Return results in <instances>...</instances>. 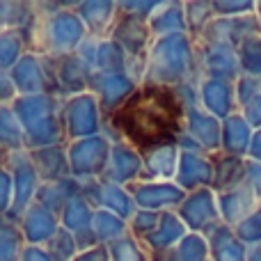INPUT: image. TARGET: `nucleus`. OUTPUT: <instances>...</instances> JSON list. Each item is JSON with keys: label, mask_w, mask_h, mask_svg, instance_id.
I'll return each instance as SVG.
<instances>
[{"label": "nucleus", "mask_w": 261, "mask_h": 261, "mask_svg": "<svg viewBox=\"0 0 261 261\" xmlns=\"http://www.w3.org/2000/svg\"><path fill=\"white\" fill-rule=\"evenodd\" d=\"M186 108L172 87L142 83L133 96L106 119L103 133L113 142L133 144L138 151L176 144L184 135Z\"/></svg>", "instance_id": "nucleus-1"}, {"label": "nucleus", "mask_w": 261, "mask_h": 261, "mask_svg": "<svg viewBox=\"0 0 261 261\" xmlns=\"http://www.w3.org/2000/svg\"><path fill=\"white\" fill-rule=\"evenodd\" d=\"M197 71V44L195 39L184 35L156 37L147 53V71L144 81L149 85L179 87L184 83H199Z\"/></svg>", "instance_id": "nucleus-2"}, {"label": "nucleus", "mask_w": 261, "mask_h": 261, "mask_svg": "<svg viewBox=\"0 0 261 261\" xmlns=\"http://www.w3.org/2000/svg\"><path fill=\"white\" fill-rule=\"evenodd\" d=\"M23 37L30 50L50 60H60L76 53L87 37V28L73 7L55 14H37L35 25Z\"/></svg>", "instance_id": "nucleus-3"}, {"label": "nucleus", "mask_w": 261, "mask_h": 261, "mask_svg": "<svg viewBox=\"0 0 261 261\" xmlns=\"http://www.w3.org/2000/svg\"><path fill=\"white\" fill-rule=\"evenodd\" d=\"M62 103L64 99L55 94H32V96H18L12 103L18 122L25 133L28 151L41 147H53V144H64V128H62Z\"/></svg>", "instance_id": "nucleus-4"}, {"label": "nucleus", "mask_w": 261, "mask_h": 261, "mask_svg": "<svg viewBox=\"0 0 261 261\" xmlns=\"http://www.w3.org/2000/svg\"><path fill=\"white\" fill-rule=\"evenodd\" d=\"M60 117H62V128L67 142L101 135L106 128V115L101 110L99 99L92 92L64 99Z\"/></svg>", "instance_id": "nucleus-5"}, {"label": "nucleus", "mask_w": 261, "mask_h": 261, "mask_svg": "<svg viewBox=\"0 0 261 261\" xmlns=\"http://www.w3.org/2000/svg\"><path fill=\"white\" fill-rule=\"evenodd\" d=\"M110 149H113V140L106 133L67 142V158L71 176L83 181V184L101 179L110 161Z\"/></svg>", "instance_id": "nucleus-6"}, {"label": "nucleus", "mask_w": 261, "mask_h": 261, "mask_svg": "<svg viewBox=\"0 0 261 261\" xmlns=\"http://www.w3.org/2000/svg\"><path fill=\"white\" fill-rule=\"evenodd\" d=\"M5 167L12 172L14 179V204L12 211L7 213V220L18 222L23 213L37 202V193H39L41 179L37 174L35 165L30 161V151H9L5 156Z\"/></svg>", "instance_id": "nucleus-7"}, {"label": "nucleus", "mask_w": 261, "mask_h": 261, "mask_svg": "<svg viewBox=\"0 0 261 261\" xmlns=\"http://www.w3.org/2000/svg\"><path fill=\"white\" fill-rule=\"evenodd\" d=\"M9 73H12V81L16 85L18 96L55 94L58 92V87H55L53 60L46 58V55L35 53V50H28Z\"/></svg>", "instance_id": "nucleus-8"}, {"label": "nucleus", "mask_w": 261, "mask_h": 261, "mask_svg": "<svg viewBox=\"0 0 261 261\" xmlns=\"http://www.w3.org/2000/svg\"><path fill=\"white\" fill-rule=\"evenodd\" d=\"M176 213L184 220V225L188 227V231L204 236L211 229H216L222 220L220 208H218V195L213 188H202L195 190V193H188L186 199L181 202V206L176 208Z\"/></svg>", "instance_id": "nucleus-9"}, {"label": "nucleus", "mask_w": 261, "mask_h": 261, "mask_svg": "<svg viewBox=\"0 0 261 261\" xmlns=\"http://www.w3.org/2000/svg\"><path fill=\"white\" fill-rule=\"evenodd\" d=\"M83 197H85L96 211L103 208V211H110V213H115V216L124 218L126 222L135 216V211H138L130 190L124 188V186L113 184V181H106V179L85 181V184H83Z\"/></svg>", "instance_id": "nucleus-10"}, {"label": "nucleus", "mask_w": 261, "mask_h": 261, "mask_svg": "<svg viewBox=\"0 0 261 261\" xmlns=\"http://www.w3.org/2000/svg\"><path fill=\"white\" fill-rule=\"evenodd\" d=\"M128 190L133 195L135 206L156 213L176 211L188 195L174 181H135L133 186H128Z\"/></svg>", "instance_id": "nucleus-11"}, {"label": "nucleus", "mask_w": 261, "mask_h": 261, "mask_svg": "<svg viewBox=\"0 0 261 261\" xmlns=\"http://www.w3.org/2000/svg\"><path fill=\"white\" fill-rule=\"evenodd\" d=\"M140 87L138 81L128 76V73H99L94 71L90 83V92L99 99L101 110H103L106 119L119 110L124 103L133 96V92Z\"/></svg>", "instance_id": "nucleus-12"}, {"label": "nucleus", "mask_w": 261, "mask_h": 261, "mask_svg": "<svg viewBox=\"0 0 261 261\" xmlns=\"http://www.w3.org/2000/svg\"><path fill=\"white\" fill-rule=\"evenodd\" d=\"M53 69H55V87H58L55 94L60 99H71V96L90 92L94 69L87 67L76 53L67 55V58L53 60Z\"/></svg>", "instance_id": "nucleus-13"}, {"label": "nucleus", "mask_w": 261, "mask_h": 261, "mask_svg": "<svg viewBox=\"0 0 261 261\" xmlns=\"http://www.w3.org/2000/svg\"><path fill=\"white\" fill-rule=\"evenodd\" d=\"M110 39L124 48V53L130 60H144L149 53V46L153 41V35L149 30V23L144 18H135L128 14H119L117 23H115Z\"/></svg>", "instance_id": "nucleus-14"}, {"label": "nucleus", "mask_w": 261, "mask_h": 261, "mask_svg": "<svg viewBox=\"0 0 261 261\" xmlns=\"http://www.w3.org/2000/svg\"><path fill=\"white\" fill-rule=\"evenodd\" d=\"M140 176H142V151H138L133 144L124 142V140L113 142L108 167L101 179L128 188L135 181H140Z\"/></svg>", "instance_id": "nucleus-15"}, {"label": "nucleus", "mask_w": 261, "mask_h": 261, "mask_svg": "<svg viewBox=\"0 0 261 261\" xmlns=\"http://www.w3.org/2000/svg\"><path fill=\"white\" fill-rule=\"evenodd\" d=\"M174 184L186 193L213 186V156L206 151H181Z\"/></svg>", "instance_id": "nucleus-16"}, {"label": "nucleus", "mask_w": 261, "mask_h": 261, "mask_svg": "<svg viewBox=\"0 0 261 261\" xmlns=\"http://www.w3.org/2000/svg\"><path fill=\"white\" fill-rule=\"evenodd\" d=\"M184 133L190 135L206 153H213L222 147V126L220 119L208 115L202 106H193L186 110Z\"/></svg>", "instance_id": "nucleus-17"}, {"label": "nucleus", "mask_w": 261, "mask_h": 261, "mask_svg": "<svg viewBox=\"0 0 261 261\" xmlns=\"http://www.w3.org/2000/svg\"><path fill=\"white\" fill-rule=\"evenodd\" d=\"M76 14L85 23L87 35L108 39L119 18V3L115 0H81L76 5Z\"/></svg>", "instance_id": "nucleus-18"}, {"label": "nucleus", "mask_w": 261, "mask_h": 261, "mask_svg": "<svg viewBox=\"0 0 261 261\" xmlns=\"http://www.w3.org/2000/svg\"><path fill=\"white\" fill-rule=\"evenodd\" d=\"M188 227L184 225V220L179 218L176 211H163L161 213V220H158V227L147 236L142 239V248L149 252V257H161L165 254L167 250H172L174 245H179L181 241L188 236Z\"/></svg>", "instance_id": "nucleus-19"}, {"label": "nucleus", "mask_w": 261, "mask_h": 261, "mask_svg": "<svg viewBox=\"0 0 261 261\" xmlns=\"http://www.w3.org/2000/svg\"><path fill=\"white\" fill-rule=\"evenodd\" d=\"M18 227L23 231V239H25L28 245H44L53 239L55 234L60 231V216H55L53 211H48L41 204H32L23 218L18 220Z\"/></svg>", "instance_id": "nucleus-20"}, {"label": "nucleus", "mask_w": 261, "mask_h": 261, "mask_svg": "<svg viewBox=\"0 0 261 261\" xmlns=\"http://www.w3.org/2000/svg\"><path fill=\"white\" fill-rule=\"evenodd\" d=\"M179 144H163V147L142 151V176L140 181H174L179 170Z\"/></svg>", "instance_id": "nucleus-21"}, {"label": "nucleus", "mask_w": 261, "mask_h": 261, "mask_svg": "<svg viewBox=\"0 0 261 261\" xmlns=\"http://www.w3.org/2000/svg\"><path fill=\"white\" fill-rule=\"evenodd\" d=\"M30 161H32V165H35L37 174H39L41 184H46V181H60V179L71 176L69 158H67V142L53 144V147L30 149Z\"/></svg>", "instance_id": "nucleus-22"}, {"label": "nucleus", "mask_w": 261, "mask_h": 261, "mask_svg": "<svg viewBox=\"0 0 261 261\" xmlns=\"http://www.w3.org/2000/svg\"><path fill=\"white\" fill-rule=\"evenodd\" d=\"M149 30L153 39L167 35H184L188 32V21H186V3L179 0H163L161 7L149 18Z\"/></svg>", "instance_id": "nucleus-23"}, {"label": "nucleus", "mask_w": 261, "mask_h": 261, "mask_svg": "<svg viewBox=\"0 0 261 261\" xmlns=\"http://www.w3.org/2000/svg\"><path fill=\"white\" fill-rule=\"evenodd\" d=\"M78 195H83V181L73 179V176H67V179L60 181H46V184L39 186L37 204H41L48 211H53L55 216H60L62 208Z\"/></svg>", "instance_id": "nucleus-24"}, {"label": "nucleus", "mask_w": 261, "mask_h": 261, "mask_svg": "<svg viewBox=\"0 0 261 261\" xmlns=\"http://www.w3.org/2000/svg\"><path fill=\"white\" fill-rule=\"evenodd\" d=\"M199 106L216 119H227L231 110L229 83L220 81V78H202L199 81Z\"/></svg>", "instance_id": "nucleus-25"}, {"label": "nucleus", "mask_w": 261, "mask_h": 261, "mask_svg": "<svg viewBox=\"0 0 261 261\" xmlns=\"http://www.w3.org/2000/svg\"><path fill=\"white\" fill-rule=\"evenodd\" d=\"M37 18L35 3H21V0H0V32L18 30L25 35Z\"/></svg>", "instance_id": "nucleus-26"}, {"label": "nucleus", "mask_w": 261, "mask_h": 261, "mask_svg": "<svg viewBox=\"0 0 261 261\" xmlns=\"http://www.w3.org/2000/svg\"><path fill=\"white\" fill-rule=\"evenodd\" d=\"M211 261H243V248L227 225H218L206 234Z\"/></svg>", "instance_id": "nucleus-27"}, {"label": "nucleus", "mask_w": 261, "mask_h": 261, "mask_svg": "<svg viewBox=\"0 0 261 261\" xmlns=\"http://www.w3.org/2000/svg\"><path fill=\"white\" fill-rule=\"evenodd\" d=\"M94 216H96V208L92 206L83 195H78V197H73L71 202L62 208V213H60V225L67 231H71V234H81V231H85V229H92Z\"/></svg>", "instance_id": "nucleus-28"}, {"label": "nucleus", "mask_w": 261, "mask_h": 261, "mask_svg": "<svg viewBox=\"0 0 261 261\" xmlns=\"http://www.w3.org/2000/svg\"><path fill=\"white\" fill-rule=\"evenodd\" d=\"M208 259H211V252H208L206 236L190 231L179 245H174L161 257H153L151 261H208Z\"/></svg>", "instance_id": "nucleus-29"}, {"label": "nucleus", "mask_w": 261, "mask_h": 261, "mask_svg": "<svg viewBox=\"0 0 261 261\" xmlns=\"http://www.w3.org/2000/svg\"><path fill=\"white\" fill-rule=\"evenodd\" d=\"M0 149L9 151H25V133L18 122L12 106H0Z\"/></svg>", "instance_id": "nucleus-30"}, {"label": "nucleus", "mask_w": 261, "mask_h": 261, "mask_svg": "<svg viewBox=\"0 0 261 261\" xmlns=\"http://www.w3.org/2000/svg\"><path fill=\"white\" fill-rule=\"evenodd\" d=\"M130 58L124 53V48L119 44H115L113 39H101L99 50H96L94 60V71L99 73H128Z\"/></svg>", "instance_id": "nucleus-31"}, {"label": "nucleus", "mask_w": 261, "mask_h": 261, "mask_svg": "<svg viewBox=\"0 0 261 261\" xmlns=\"http://www.w3.org/2000/svg\"><path fill=\"white\" fill-rule=\"evenodd\" d=\"M92 231L96 234L101 245H113L115 241L128 234V222L124 218L115 216V213L99 208L94 216V222H92Z\"/></svg>", "instance_id": "nucleus-32"}, {"label": "nucleus", "mask_w": 261, "mask_h": 261, "mask_svg": "<svg viewBox=\"0 0 261 261\" xmlns=\"http://www.w3.org/2000/svg\"><path fill=\"white\" fill-rule=\"evenodd\" d=\"M25 245L18 222L0 218V261H21Z\"/></svg>", "instance_id": "nucleus-33"}, {"label": "nucleus", "mask_w": 261, "mask_h": 261, "mask_svg": "<svg viewBox=\"0 0 261 261\" xmlns=\"http://www.w3.org/2000/svg\"><path fill=\"white\" fill-rule=\"evenodd\" d=\"M28 50L30 48H28L23 32L18 30L0 32V71H12Z\"/></svg>", "instance_id": "nucleus-34"}, {"label": "nucleus", "mask_w": 261, "mask_h": 261, "mask_svg": "<svg viewBox=\"0 0 261 261\" xmlns=\"http://www.w3.org/2000/svg\"><path fill=\"white\" fill-rule=\"evenodd\" d=\"M241 174H243V170H241V163L236 156H213V190H218V193H225V190H231L236 184H239Z\"/></svg>", "instance_id": "nucleus-35"}, {"label": "nucleus", "mask_w": 261, "mask_h": 261, "mask_svg": "<svg viewBox=\"0 0 261 261\" xmlns=\"http://www.w3.org/2000/svg\"><path fill=\"white\" fill-rule=\"evenodd\" d=\"M108 248H110V261H151L149 252L142 248V243L133 234L122 236Z\"/></svg>", "instance_id": "nucleus-36"}, {"label": "nucleus", "mask_w": 261, "mask_h": 261, "mask_svg": "<svg viewBox=\"0 0 261 261\" xmlns=\"http://www.w3.org/2000/svg\"><path fill=\"white\" fill-rule=\"evenodd\" d=\"M213 3H186V21H188V35L197 39L206 25L213 21Z\"/></svg>", "instance_id": "nucleus-37"}, {"label": "nucleus", "mask_w": 261, "mask_h": 261, "mask_svg": "<svg viewBox=\"0 0 261 261\" xmlns=\"http://www.w3.org/2000/svg\"><path fill=\"white\" fill-rule=\"evenodd\" d=\"M46 250L53 257V261H73L78 257V252H81L76 243V236L71 231H67L64 227H60L58 234L46 243Z\"/></svg>", "instance_id": "nucleus-38"}, {"label": "nucleus", "mask_w": 261, "mask_h": 261, "mask_svg": "<svg viewBox=\"0 0 261 261\" xmlns=\"http://www.w3.org/2000/svg\"><path fill=\"white\" fill-rule=\"evenodd\" d=\"M158 220H161V213L138 208V211H135V216L128 220V234H133L138 241L147 239V236L158 227Z\"/></svg>", "instance_id": "nucleus-39"}, {"label": "nucleus", "mask_w": 261, "mask_h": 261, "mask_svg": "<svg viewBox=\"0 0 261 261\" xmlns=\"http://www.w3.org/2000/svg\"><path fill=\"white\" fill-rule=\"evenodd\" d=\"M161 3L163 0H122L119 3V14H128V16L149 21L151 14L161 7Z\"/></svg>", "instance_id": "nucleus-40"}, {"label": "nucleus", "mask_w": 261, "mask_h": 261, "mask_svg": "<svg viewBox=\"0 0 261 261\" xmlns=\"http://www.w3.org/2000/svg\"><path fill=\"white\" fill-rule=\"evenodd\" d=\"M14 204V179L7 167H0V218H7Z\"/></svg>", "instance_id": "nucleus-41"}, {"label": "nucleus", "mask_w": 261, "mask_h": 261, "mask_svg": "<svg viewBox=\"0 0 261 261\" xmlns=\"http://www.w3.org/2000/svg\"><path fill=\"white\" fill-rule=\"evenodd\" d=\"M16 99H18V92L12 81V73L0 71V106H12Z\"/></svg>", "instance_id": "nucleus-42"}, {"label": "nucleus", "mask_w": 261, "mask_h": 261, "mask_svg": "<svg viewBox=\"0 0 261 261\" xmlns=\"http://www.w3.org/2000/svg\"><path fill=\"white\" fill-rule=\"evenodd\" d=\"M99 37H92V35H87L85 37V41H83L81 46H78V50H76V55L83 60V62L87 64V67H92L94 69V60H96V50H99Z\"/></svg>", "instance_id": "nucleus-43"}, {"label": "nucleus", "mask_w": 261, "mask_h": 261, "mask_svg": "<svg viewBox=\"0 0 261 261\" xmlns=\"http://www.w3.org/2000/svg\"><path fill=\"white\" fill-rule=\"evenodd\" d=\"M73 261H110V248L108 245H96V248L83 250Z\"/></svg>", "instance_id": "nucleus-44"}, {"label": "nucleus", "mask_w": 261, "mask_h": 261, "mask_svg": "<svg viewBox=\"0 0 261 261\" xmlns=\"http://www.w3.org/2000/svg\"><path fill=\"white\" fill-rule=\"evenodd\" d=\"M21 261H53V257L48 254V250L44 245H25Z\"/></svg>", "instance_id": "nucleus-45"}, {"label": "nucleus", "mask_w": 261, "mask_h": 261, "mask_svg": "<svg viewBox=\"0 0 261 261\" xmlns=\"http://www.w3.org/2000/svg\"><path fill=\"white\" fill-rule=\"evenodd\" d=\"M76 236V243H78V250H90V248H96V245H101L99 243V239H96V234L92 229H85V231H81V234H73Z\"/></svg>", "instance_id": "nucleus-46"}, {"label": "nucleus", "mask_w": 261, "mask_h": 261, "mask_svg": "<svg viewBox=\"0 0 261 261\" xmlns=\"http://www.w3.org/2000/svg\"><path fill=\"white\" fill-rule=\"evenodd\" d=\"M5 156H7V153H5V151H3V149H0V167H3V165H5Z\"/></svg>", "instance_id": "nucleus-47"}]
</instances>
